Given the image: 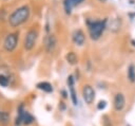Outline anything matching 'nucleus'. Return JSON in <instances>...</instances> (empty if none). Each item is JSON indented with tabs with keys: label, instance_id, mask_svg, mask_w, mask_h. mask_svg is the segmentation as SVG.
I'll return each instance as SVG.
<instances>
[{
	"label": "nucleus",
	"instance_id": "obj_1",
	"mask_svg": "<svg viewBox=\"0 0 135 126\" xmlns=\"http://www.w3.org/2000/svg\"><path fill=\"white\" fill-rule=\"evenodd\" d=\"M30 17V7L26 5L20 6L19 8H17L16 11H14L9 17H8V22L11 24V26L15 28L18 26L22 23H24Z\"/></svg>",
	"mask_w": 135,
	"mask_h": 126
},
{
	"label": "nucleus",
	"instance_id": "obj_2",
	"mask_svg": "<svg viewBox=\"0 0 135 126\" xmlns=\"http://www.w3.org/2000/svg\"><path fill=\"white\" fill-rule=\"evenodd\" d=\"M105 23H107L105 19L102 21H88L89 32H90V36L92 39L97 40L101 36V34L103 33L105 29Z\"/></svg>",
	"mask_w": 135,
	"mask_h": 126
},
{
	"label": "nucleus",
	"instance_id": "obj_3",
	"mask_svg": "<svg viewBox=\"0 0 135 126\" xmlns=\"http://www.w3.org/2000/svg\"><path fill=\"white\" fill-rule=\"evenodd\" d=\"M37 37H38V32L36 30H30L25 34V37H24V41H23L24 49L25 50H28V51L32 50L35 47Z\"/></svg>",
	"mask_w": 135,
	"mask_h": 126
},
{
	"label": "nucleus",
	"instance_id": "obj_4",
	"mask_svg": "<svg viewBox=\"0 0 135 126\" xmlns=\"http://www.w3.org/2000/svg\"><path fill=\"white\" fill-rule=\"evenodd\" d=\"M17 43H18V37H17V34L15 33H12V34H8L4 41H3V48L5 49V51L7 52H12L15 50V48L17 47Z\"/></svg>",
	"mask_w": 135,
	"mask_h": 126
},
{
	"label": "nucleus",
	"instance_id": "obj_5",
	"mask_svg": "<svg viewBox=\"0 0 135 126\" xmlns=\"http://www.w3.org/2000/svg\"><path fill=\"white\" fill-rule=\"evenodd\" d=\"M82 97L86 104H92L95 100V91L90 85H84L82 88Z\"/></svg>",
	"mask_w": 135,
	"mask_h": 126
},
{
	"label": "nucleus",
	"instance_id": "obj_6",
	"mask_svg": "<svg viewBox=\"0 0 135 126\" xmlns=\"http://www.w3.org/2000/svg\"><path fill=\"white\" fill-rule=\"evenodd\" d=\"M126 100L122 93H117L114 97V108L116 111H121L124 108Z\"/></svg>",
	"mask_w": 135,
	"mask_h": 126
},
{
	"label": "nucleus",
	"instance_id": "obj_7",
	"mask_svg": "<svg viewBox=\"0 0 135 126\" xmlns=\"http://www.w3.org/2000/svg\"><path fill=\"white\" fill-rule=\"evenodd\" d=\"M56 44H57V40H56V37L55 35H49L46 38H45V50L49 52V53H52L55 48H56Z\"/></svg>",
	"mask_w": 135,
	"mask_h": 126
},
{
	"label": "nucleus",
	"instance_id": "obj_8",
	"mask_svg": "<svg viewBox=\"0 0 135 126\" xmlns=\"http://www.w3.org/2000/svg\"><path fill=\"white\" fill-rule=\"evenodd\" d=\"M72 38H73V41L77 46H82L84 43V40H85L84 34L81 30H75L72 34Z\"/></svg>",
	"mask_w": 135,
	"mask_h": 126
},
{
	"label": "nucleus",
	"instance_id": "obj_9",
	"mask_svg": "<svg viewBox=\"0 0 135 126\" xmlns=\"http://www.w3.org/2000/svg\"><path fill=\"white\" fill-rule=\"evenodd\" d=\"M83 0H64L63 2V5H64V10L68 14H71L72 12V8L78 4H80Z\"/></svg>",
	"mask_w": 135,
	"mask_h": 126
},
{
	"label": "nucleus",
	"instance_id": "obj_10",
	"mask_svg": "<svg viewBox=\"0 0 135 126\" xmlns=\"http://www.w3.org/2000/svg\"><path fill=\"white\" fill-rule=\"evenodd\" d=\"M37 88L44 91V92H52L53 91V87L50 83L47 82H41V83H38L37 84Z\"/></svg>",
	"mask_w": 135,
	"mask_h": 126
},
{
	"label": "nucleus",
	"instance_id": "obj_11",
	"mask_svg": "<svg viewBox=\"0 0 135 126\" xmlns=\"http://www.w3.org/2000/svg\"><path fill=\"white\" fill-rule=\"evenodd\" d=\"M65 58H66L68 62L71 64V65H76L77 64V60H78V58H77V56H76V54L74 52H69L66 54Z\"/></svg>",
	"mask_w": 135,
	"mask_h": 126
},
{
	"label": "nucleus",
	"instance_id": "obj_12",
	"mask_svg": "<svg viewBox=\"0 0 135 126\" xmlns=\"http://www.w3.org/2000/svg\"><path fill=\"white\" fill-rule=\"evenodd\" d=\"M128 78L131 83H135V68L133 65H131L128 69Z\"/></svg>",
	"mask_w": 135,
	"mask_h": 126
},
{
	"label": "nucleus",
	"instance_id": "obj_13",
	"mask_svg": "<svg viewBox=\"0 0 135 126\" xmlns=\"http://www.w3.org/2000/svg\"><path fill=\"white\" fill-rule=\"evenodd\" d=\"M9 122V115L5 111H0V123L3 125H6Z\"/></svg>",
	"mask_w": 135,
	"mask_h": 126
},
{
	"label": "nucleus",
	"instance_id": "obj_14",
	"mask_svg": "<svg viewBox=\"0 0 135 126\" xmlns=\"http://www.w3.org/2000/svg\"><path fill=\"white\" fill-rule=\"evenodd\" d=\"M69 87H70V94H71L72 102H73V104H74V105H77L78 100H77V95H76V92H75V89H74V85L69 86Z\"/></svg>",
	"mask_w": 135,
	"mask_h": 126
},
{
	"label": "nucleus",
	"instance_id": "obj_15",
	"mask_svg": "<svg viewBox=\"0 0 135 126\" xmlns=\"http://www.w3.org/2000/svg\"><path fill=\"white\" fill-rule=\"evenodd\" d=\"M110 26H111L110 29L113 30L114 32L118 31V30H119V26H120V21H119V19H114V20H112V23H111Z\"/></svg>",
	"mask_w": 135,
	"mask_h": 126
},
{
	"label": "nucleus",
	"instance_id": "obj_16",
	"mask_svg": "<svg viewBox=\"0 0 135 126\" xmlns=\"http://www.w3.org/2000/svg\"><path fill=\"white\" fill-rule=\"evenodd\" d=\"M0 85L2 87H6L8 85V78L4 75H0Z\"/></svg>",
	"mask_w": 135,
	"mask_h": 126
},
{
	"label": "nucleus",
	"instance_id": "obj_17",
	"mask_svg": "<svg viewBox=\"0 0 135 126\" xmlns=\"http://www.w3.org/2000/svg\"><path fill=\"white\" fill-rule=\"evenodd\" d=\"M105 106H107V102H105V101H100V102L98 103V105H97V108H98L99 110H102V109L105 108Z\"/></svg>",
	"mask_w": 135,
	"mask_h": 126
},
{
	"label": "nucleus",
	"instance_id": "obj_18",
	"mask_svg": "<svg viewBox=\"0 0 135 126\" xmlns=\"http://www.w3.org/2000/svg\"><path fill=\"white\" fill-rule=\"evenodd\" d=\"M132 43H133V46L135 47V40H132Z\"/></svg>",
	"mask_w": 135,
	"mask_h": 126
}]
</instances>
